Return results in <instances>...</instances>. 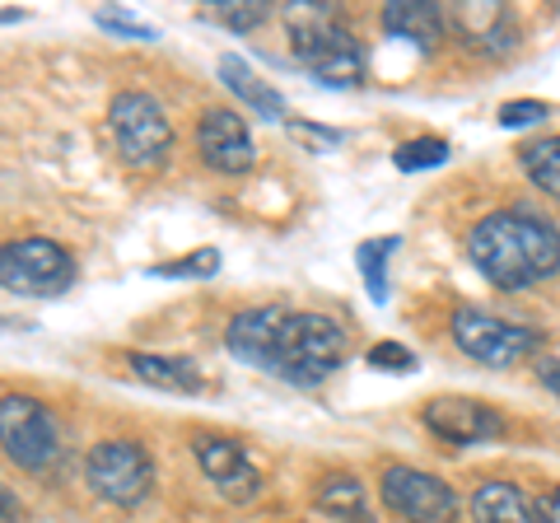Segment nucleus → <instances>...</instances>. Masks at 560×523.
I'll use <instances>...</instances> for the list:
<instances>
[{
    "mask_svg": "<svg viewBox=\"0 0 560 523\" xmlns=\"http://www.w3.org/2000/svg\"><path fill=\"white\" fill-rule=\"evenodd\" d=\"M224 346L234 360L267 370L290 388H318L346 364L350 337L327 313H290L280 304H261L234 313L224 327Z\"/></svg>",
    "mask_w": 560,
    "mask_h": 523,
    "instance_id": "f257e3e1",
    "label": "nucleus"
},
{
    "mask_svg": "<svg viewBox=\"0 0 560 523\" xmlns=\"http://www.w3.org/2000/svg\"><path fill=\"white\" fill-rule=\"evenodd\" d=\"M467 257L495 290H533L560 271V230L528 206L490 211L471 224Z\"/></svg>",
    "mask_w": 560,
    "mask_h": 523,
    "instance_id": "f03ea898",
    "label": "nucleus"
},
{
    "mask_svg": "<svg viewBox=\"0 0 560 523\" xmlns=\"http://www.w3.org/2000/svg\"><path fill=\"white\" fill-rule=\"evenodd\" d=\"M285 24H290L294 61L318 84H327V90H350V84L364 80V47L331 5H304L300 0L294 10H285Z\"/></svg>",
    "mask_w": 560,
    "mask_h": 523,
    "instance_id": "7ed1b4c3",
    "label": "nucleus"
},
{
    "mask_svg": "<svg viewBox=\"0 0 560 523\" xmlns=\"http://www.w3.org/2000/svg\"><path fill=\"white\" fill-rule=\"evenodd\" d=\"M75 286V257L51 239H10L0 243V290L20 300H57Z\"/></svg>",
    "mask_w": 560,
    "mask_h": 523,
    "instance_id": "20e7f679",
    "label": "nucleus"
},
{
    "mask_svg": "<svg viewBox=\"0 0 560 523\" xmlns=\"http://www.w3.org/2000/svg\"><path fill=\"white\" fill-rule=\"evenodd\" d=\"M448 333L458 341V351L477 364H490V370H514L528 356H537L541 346V333L537 327H523V323H510L500 313H486V309H453L448 318Z\"/></svg>",
    "mask_w": 560,
    "mask_h": 523,
    "instance_id": "39448f33",
    "label": "nucleus"
},
{
    "mask_svg": "<svg viewBox=\"0 0 560 523\" xmlns=\"http://www.w3.org/2000/svg\"><path fill=\"white\" fill-rule=\"evenodd\" d=\"M108 127L117 154L127 168H160L173 154V127L160 108V98L140 94V90H121L108 103Z\"/></svg>",
    "mask_w": 560,
    "mask_h": 523,
    "instance_id": "423d86ee",
    "label": "nucleus"
},
{
    "mask_svg": "<svg viewBox=\"0 0 560 523\" xmlns=\"http://www.w3.org/2000/svg\"><path fill=\"white\" fill-rule=\"evenodd\" d=\"M0 449H5V458L14 467L43 473V467L61 453L57 411L28 393H5L0 397Z\"/></svg>",
    "mask_w": 560,
    "mask_h": 523,
    "instance_id": "0eeeda50",
    "label": "nucleus"
},
{
    "mask_svg": "<svg viewBox=\"0 0 560 523\" xmlns=\"http://www.w3.org/2000/svg\"><path fill=\"white\" fill-rule=\"evenodd\" d=\"M84 477H90V491L98 500L117 504V510H136L154 491V458L131 440H103L84 458Z\"/></svg>",
    "mask_w": 560,
    "mask_h": 523,
    "instance_id": "6e6552de",
    "label": "nucleus"
},
{
    "mask_svg": "<svg viewBox=\"0 0 560 523\" xmlns=\"http://www.w3.org/2000/svg\"><path fill=\"white\" fill-rule=\"evenodd\" d=\"M378 496L397 519H407V523H458V514H463V500L448 481L420 473V467H401V463L383 467Z\"/></svg>",
    "mask_w": 560,
    "mask_h": 523,
    "instance_id": "1a4fd4ad",
    "label": "nucleus"
},
{
    "mask_svg": "<svg viewBox=\"0 0 560 523\" xmlns=\"http://www.w3.org/2000/svg\"><path fill=\"white\" fill-rule=\"evenodd\" d=\"M197 154L206 168L224 173V178H238L248 173L257 150H253V131L234 108H206L197 117Z\"/></svg>",
    "mask_w": 560,
    "mask_h": 523,
    "instance_id": "9d476101",
    "label": "nucleus"
},
{
    "mask_svg": "<svg viewBox=\"0 0 560 523\" xmlns=\"http://www.w3.org/2000/svg\"><path fill=\"white\" fill-rule=\"evenodd\" d=\"M191 453H197V467L206 473V481L230 500V504H248L261 491V477L248 458V449L238 440H224V434H197L191 440Z\"/></svg>",
    "mask_w": 560,
    "mask_h": 523,
    "instance_id": "9b49d317",
    "label": "nucleus"
},
{
    "mask_svg": "<svg viewBox=\"0 0 560 523\" xmlns=\"http://www.w3.org/2000/svg\"><path fill=\"white\" fill-rule=\"evenodd\" d=\"M430 434H440L444 444H486L504 434V416L481 403V397H430L425 411H420Z\"/></svg>",
    "mask_w": 560,
    "mask_h": 523,
    "instance_id": "f8f14e48",
    "label": "nucleus"
},
{
    "mask_svg": "<svg viewBox=\"0 0 560 523\" xmlns=\"http://www.w3.org/2000/svg\"><path fill=\"white\" fill-rule=\"evenodd\" d=\"M471 523H547L541 500L518 491L514 481H486L471 491Z\"/></svg>",
    "mask_w": 560,
    "mask_h": 523,
    "instance_id": "ddd939ff",
    "label": "nucleus"
},
{
    "mask_svg": "<svg viewBox=\"0 0 560 523\" xmlns=\"http://www.w3.org/2000/svg\"><path fill=\"white\" fill-rule=\"evenodd\" d=\"M383 28L420 51H434L448 33V14L440 5H425V0H393V5H383Z\"/></svg>",
    "mask_w": 560,
    "mask_h": 523,
    "instance_id": "4468645a",
    "label": "nucleus"
},
{
    "mask_svg": "<svg viewBox=\"0 0 560 523\" xmlns=\"http://www.w3.org/2000/svg\"><path fill=\"white\" fill-rule=\"evenodd\" d=\"M220 80H224V90H230L243 108H253L257 117H267V121H285V98H280V90H271L267 80H261L257 71L243 57H220Z\"/></svg>",
    "mask_w": 560,
    "mask_h": 523,
    "instance_id": "2eb2a0df",
    "label": "nucleus"
},
{
    "mask_svg": "<svg viewBox=\"0 0 560 523\" xmlns=\"http://www.w3.org/2000/svg\"><path fill=\"white\" fill-rule=\"evenodd\" d=\"M458 20H463V43L486 51V57L514 51V43H518V20L504 5H467Z\"/></svg>",
    "mask_w": 560,
    "mask_h": 523,
    "instance_id": "dca6fc26",
    "label": "nucleus"
},
{
    "mask_svg": "<svg viewBox=\"0 0 560 523\" xmlns=\"http://www.w3.org/2000/svg\"><path fill=\"white\" fill-rule=\"evenodd\" d=\"M131 374L150 388H164V393H206V374L197 360L187 356H131Z\"/></svg>",
    "mask_w": 560,
    "mask_h": 523,
    "instance_id": "f3484780",
    "label": "nucleus"
},
{
    "mask_svg": "<svg viewBox=\"0 0 560 523\" xmlns=\"http://www.w3.org/2000/svg\"><path fill=\"white\" fill-rule=\"evenodd\" d=\"M313 504H318L323 514L341 519V523H374L370 510H364V486L346 473H331L318 481V491H313Z\"/></svg>",
    "mask_w": 560,
    "mask_h": 523,
    "instance_id": "a211bd4d",
    "label": "nucleus"
},
{
    "mask_svg": "<svg viewBox=\"0 0 560 523\" xmlns=\"http://www.w3.org/2000/svg\"><path fill=\"white\" fill-rule=\"evenodd\" d=\"M518 160H523V173L533 178V187L560 201V136H541V141L523 146Z\"/></svg>",
    "mask_w": 560,
    "mask_h": 523,
    "instance_id": "6ab92c4d",
    "label": "nucleus"
},
{
    "mask_svg": "<svg viewBox=\"0 0 560 523\" xmlns=\"http://www.w3.org/2000/svg\"><path fill=\"white\" fill-rule=\"evenodd\" d=\"M393 253H397V239H364L355 248V267H360L364 290H370L374 304L388 300V257Z\"/></svg>",
    "mask_w": 560,
    "mask_h": 523,
    "instance_id": "aec40b11",
    "label": "nucleus"
},
{
    "mask_svg": "<svg viewBox=\"0 0 560 523\" xmlns=\"http://www.w3.org/2000/svg\"><path fill=\"white\" fill-rule=\"evenodd\" d=\"M448 141H440V136H416V141H401L393 150V164L401 173H420V168H440L448 160Z\"/></svg>",
    "mask_w": 560,
    "mask_h": 523,
    "instance_id": "412c9836",
    "label": "nucleus"
},
{
    "mask_svg": "<svg viewBox=\"0 0 560 523\" xmlns=\"http://www.w3.org/2000/svg\"><path fill=\"white\" fill-rule=\"evenodd\" d=\"M220 271V248H197L187 257H168L160 267H150V276H168V281H206Z\"/></svg>",
    "mask_w": 560,
    "mask_h": 523,
    "instance_id": "4be33fe9",
    "label": "nucleus"
},
{
    "mask_svg": "<svg viewBox=\"0 0 560 523\" xmlns=\"http://www.w3.org/2000/svg\"><path fill=\"white\" fill-rule=\"evenodd\" d=\"M215 20L230 28V33H253L257 24H267L271 20V10L261 5V0H215Z\"/></svg>",
    "mask_w": 560,
    "mask_h": 523,
    "instance_id": "5701e85b",
    "label": "nucleus"
},
{
    "mask_svg": "<svg viewBox=\"0 0 560 523\" xmlns=\"http://www.w3.org/2000/svg\"><path fill=\"white\" fill-rule=\"evenodd\" d=\"M94 24L108 28V33H121V38H140V43H154L160 33H154V24L136 20V14H121V10H94Z\"/></svg>",
    "mask_w": 560,
    "mask_h": 523,
    "instance_id": "b1692460",
    "label": "nucleus"
},
{
    "mask_svg": "<svg viewBox=\"0 0 560 523\" xmlns=\"http://www.w3.org/2000/svg\"><path fill=\"white\" fill-rule=\"evenodd\" d=\"M547 117V103H537V98H514V103H504L500 108V127H533V121Z\"/></svg>",
    "mask_w": 560,
    "mask_h": 523,
    "instance_id": "393cba45",
    "label": "nucleus"
},
{
    "mask_svg": "<svg viewBox=\"0 0 560 523\" xmlns=\"http://www.w3.org/2000/svg\"><path fill=\"white\" fill-rule=\"evenodd\" d=\"M370 364L374 370H416V356L407 351V346H397V341H378L370 351Z\"/></svg>",
    "mask_w": 560,
    "mask_h": 523,
    "instance_id": "a878e982",
    "label": "nucleus"
},
{
    "mask_svg": "<svg viewBox=\"0 0 560 523\" xmlns=\"http://www.w3.org/2000/svg\"><path fill=\"white\" fill-rule=\"evenodd\" d=\"M294 136H308V141L318 146H341V131H327V127H308V121H290Z\"/></svg>",
    "mask_w": 560,
    "mask_h": 523,
    "instance_id": "bb28decb",
    "label": "nucleus"
},
{
    "mask_svg": "<svg viewBox=\"0 0 560 523\" xmlns=\"http://www.w3.org/2000/svg\"><path fill=\"white\" fill-rule=\"evenodd\" d=\"M24 519V504L14 500L10 486H0V523H20Z\"/></svg>",
    "mask_w": 560,
    "mask_h": 523,
    "instance_id": "cd10ccee",
    "label": "nucleus"
},
{
    "mask_svg": "<svg viewBox=\"0 0 560 523\" xmlns=\"http://www.w3.org/2000/svg\"><path fill=\"white\" fill-rule=\"evenodd\" d=\"M537 379H541V388L560 397V360H537Z\"/></svg>",
    "mask_w": 560,
    "mask_h": 523,
    "instance_id": "c85d7f7f",
    "label": "nucleus"
},
{
    "mask_svg": "<svg viewBox=\"0 0 560 523\" xmlns=\"http://www.w3.org/2000/svg\"><path fill=\"white\" fill-rule=\"evenodd\" d=\"M541 514H547V523H560V486L541 496Z\"/></svg>",
    "mask_w": 560,
    "mask_h": 523,
    "instance_id": "c756f323",
    "label": "nucleus"
},
{
    "mask_svg": "<svg viewBox=\"0 0 560 523\" xmlns=\"http://www.w3.org/2000/svg\"><path fill=\"white\" fill-rule=\"evenodd\" d=\"M24 20V10H0V24H20Z\"/></svg>",
    "mask_w": 560,
    "mask_h": 523,
    "instance_id": "7c9ffc66",
    "label": "nucleus"
}]
</instances>
